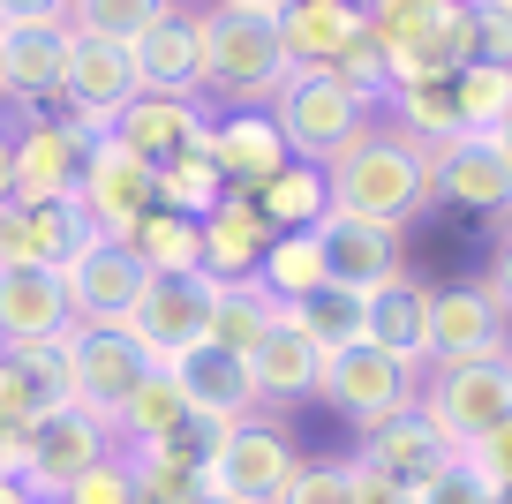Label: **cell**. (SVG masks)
<instances>
[{
    "label": "cell",
    "mask_w": 512,
    "mask_h": 504,
    "mask_svg": "<svg viewBox=\"0 0 512 504\" xmlns=\"http://www.w3.org/2000/svg\"><path fill=\"white\" fill-rule=\"evenodd\" d=\"M324 174H332V211H354V219H377V226L407 234V219L430 211V151L415 136H400L384 113L324 158Z\"/></svg>",
    "instance_id": "cell-1"
},
{
    "label": "cell",
    "mask_w": 512,
    "mask_h": 504,
    "mask_svg": "<svg viewBox=\"0 0 512 504\" xmlns=\"http://www.w3.org/2000/svg\"><path fill=\"white\" fill-rule=\"evenodd\" d=\"M196 31H204V98L219 113L226 106H272V98L287 91L294 61H287V38H279V16L204 0V8H196Z\"/></svg>",
    "instance_id": "cell-2"
},
{
    "label": "cell",
    "mask_w": 512,
    "mask_h": 504,
    "mask_svg": "<svg viewBox=\"0 0 512 504\" xmlns=\"http://www.w3.org/2000/svg\"><path fill=\"white\" fill-rule=\"evenodd\" d=\"M362 23L392 61V91L400 83H452L475 61V23L460 0H362Z\"/></svg>",
    "instance_id": "cell-3"
},
{
    "label": "cell",
    "mask_w": 512,
    "mask_h": 504,
    "mask_svg": "<svg viewBox=\"0 0 512 504\" xmlns=\"http://www.w3.org/2000/svg\"><path fill=\"white\" fill-rule=\"evenodd\" d=\"M384 113L377 91H362V83H347L339 68H294L287 91L272 98V121L287 128V151L294 158H332L339 143H354L369 121Z\"/></svg>",
    "instance_id": "cell-4"
},
{
    "label": "cell",
    "mask_w": 512,
    "mask_h": 504,
    "mask_svg": "<svg viewBox=\"0 0 512 504\" xmlns=\"http://www.w3.org/2000/svg\"><path fill=\"white\" fill-rule=\"evenodd\" d=\"M415 407L437 422V437H445L452 452H475L512 414V354L505 362H437V369H422Z\"/></svg>",
    "instance_id": "cell-5"
},
{
    "label": "cell",
    "mask_w": 512,
    "mask_h": 504,
    "mask_svg": "<svg viewBox=\"0 0 512 504\" xmlns=\"http://www.w3.org/2000/svg\"><path fill=\"white\" fill-rule=\"evenodd\" d=\"M324 407H339L354 429H377L392 422V414H407L422 399V369L392 362L384 347H369V339H354V347L324 354Z\"/></svg>",
    "instance_id": "cell-6"
},
{
    "label": "cell",
    "mask_w": 512,
    "mask_h": 504,
    "mask_svg": "<svg viewBox=\"0 0 512 504\" xmlns=\"http://www.w3.org/2000/svg\"><path fill=\"white\" fill-rule=\"evenodd\" d=\"M113 452H121V444H113V422H98L91 407L61 399V407H46L23 429V482H31L38 497H61L76 474H91L98 459H113Z\"/></svg>",
    "instance_id": "cell-7"
},
{
    "label": "cell",
    "mask_w": 512,
    "mask_h": 504,
    "mask_svg": "<svg viewBox=\"0 0 512 504\" xmlns=\"http://www.w3.org/2000/svg\"><path fill=\"white\" fill-rule=\"evenodd\" d=\"M294 467H302L294 437L272 422V414H249V422H234L219 437V452H211V497H226V504H279V489L294 482Z\"/></svg>",
    "instance_id": "cell-8"
},
{
    "label": "cell",
    "mask_w": 512,
    "mask_h": 504,
    "mask_svg": "<svg viewBox=\"0 0 512 504\" xmlns=\"http://www.w3.org/2000/svg\"><path fill=\"white\" fill-rule=\"evenodd\" d=\"M144 377H159V354L128 324H76V407L113 422L128 399L144 392Z\"/></svg>",
    "instance_id": "cell-9"
},
{
    "label": "cell",
    "mask_w": 512,
    "mask_h": 504,
    "mask_svg": "<svg viewBox=\"0 0 512 504\" xmlns=\"http://www.w3.org/2000/svg\"><path fill=\"white\" fill-rule=\"evenodd\" d=\"M211 301H219V279H211V271H159V279H144V294H136L128 331H136L166 369L174 354H189V347L211 339Z\"/></svg>",
    "instance_id": "cell-10"
},
{
    "label": "cell",
    "mask_w": 512,
    "mask_h": 504,
    "mask_svg": "<svg viewBox=\"0 0 512 504\" xmlns=\"http://www.w3.org/2000/svg\"><path fill=\"white\" fill-rule=\"evenodd\" d=\"M211 121H219V106L204 91H136L113 121V143H128L144 166H174L211 143Z\"/></svg>",
    "instance_id": "cell-11"
},
{
    "label": "cell",
    "mask_w": 512,
    "mask_h": 504,
    "mask_svg": "<svg viewBox=\"0 0 512 504\" xmlns=\"http://www.w3.org/2000/svg\"><path fill=\"white\" fill-rule=\"evenodd\" d=\"M512 354V316L482 279L430 286V369L437 362H505Z\"/></svg>",
    "instance_id": "cell-12"
},
{
    "label": "cell",
    "mask_w": 512,
    "mask_h": 504,
    "mask_svg": "<svg viewBox=\"0 0 512 504\" xmlns=\"http://www.w3.org/2000/svg\"><path fill=\"white\" fill-rule=\"evenodd\" d=\"M430 204L512 226V158L497 151V136H460L430 151Z\"/></svg>",
    "instance_id": "cell-13"
},
{
    "label": "cell",
    "mask_w": 512,
    "mask_h": 504,
    "mask_svg": "<svg viewBox=\"0 0 512 504\" xmlns=\"http://www.w3.org/2000/svg\"><path fill=\"white\" fill-rule=\"evenodd\" d=\"M144 279H151V271L136 264L113 234H91L61 264L68 316H76V324H128V316H136V294H144Z\"/></svg>",
    "instance_id": "cell-14"
},
{
    "label": "cell",
    "mask_w": 512,
    "mask_h": 504,
    "mask_svg": "<svg viewBox=\"0 0 512 504\" xmlns=\"http://www.w3.org/2000/svg\"><path fill=\"white\" fill-rule=\"evenodd\" d=\"M76 204L83 219L98 226V234L121 241L128 226L144 219L151 204H159V166H144V158L128 151V143H91V158H83V181H76Z\"/></svg>",
    "instance_id": "cell-15"
},
{
    "label": "cell",
    "mask_w": 512,
    "mask_h": 504,
    "mask_svg": "<svg viewBox=\"0 0 512 504\" xmlns=\"http://www.w3.org/2000/svg\"><path fill=\"white\" fill-rule=\"evenodd\" d=\"M83 158H91V143L61 113H23L16 121V196L23 204H76Z\"/></svg>",
    "instance_id": "cell-16"
},
{
    "label": "cell",
    "mask_w": 512,
    "mask_h": 504,
    "mask_svg": "<svg viewBox=\"0 0 512 504\" xmlns=\"http://www.w3.org/2000/svg\"><path fill=\"white\" fill-rule=\"evenodd\" d=\"M68 83V23H38V31H0V106L16 113H53Z\"/></svg>",
    "instance_id": "cell-17"
},
{
    "label": "cell",
    "mask_w": 512,
    "mask_h": 504,
    "mask_svg": "<svg viewBox=\"0 0 512 504\" xmlns=\"http://www.w3.org/2000/svg\"><path fill=\"white\" fill-rule=\"evenodd\" d=\"M324 234V264H332V286L347 294H377L407 271V234L400 226H377V219H354V211H332L317 226Z\"/></svg>",
    "instance_id": "cell-18"
},
{
    "label": "cell",
    "mask_w": 512,
    "mask_h": 504,
    "mask_svg": "<svg viewBox=\"0 0 512 504\" xmlns=\"http://www.w3.org/2000/svg\"><path fill=\"white\" fill-rule=\"evenodd\" d=\"M287 158L294 151H287V128L272 121V106H226L219 121H211V166L226 174V189L256 196Z\"/></svg>",
    "instance_id": "cell-19"
},
{
    "label": "cell",
    "mask_w": 512,
    "mask_h": 504,
    "mask_svg": "<svg viewBox=\"0 0 512 504\" xmlns=\"http://www.w3.org/2000/svg\"><path fill=\"white\" fill-rule=\"evenodd\" d=\"M98 226L83 219V204H0V264H38V271H61L68 256L91 241Z\"/></svg>",
    "instance_id": "cell-20"
},
{
    "label": "cell",
    "mask_w": 512,
    "mask_h": 504,
    "mask_svg": "<svg viewBox=\"0 0 512 504\" xmlns=\"http://www.w3.org/2000/svg\"><path fill=\"white\" fill-rule=\"evenodd\" d=\"M166 377H174L181 399H189L196 414H211V422H249V414H264V407H256V384H249V362H241V354H226L219 339L174 354V362H166Z\"/></svg>",
    "instance_id": "cell-21"
},
{
    "label": "cell",
    "mask_w": 512,
    "mask_h": 504,
    "mask_svg": "<svg viewBox=\"0 0 512 504\" xmlns=\"http://www.w3.org/2000/svg\"><path fill=\"white\" fill-rule=\"evenodd\" d=\"M241 362H249V384H256V407H264V414L324 392V347L309 339V331H294V324L264 331V339L241 354Z\"/></svg>",
    "instance_id": "cell-22"
},
{
    "label": "cell",
    "mask_w": 512,
    "mask_h": 504,
    "mask_svg": "<svg viewBox=\"0 0 512 504\" xmlns=\"http://www.w3.org/2000/svg\"><path fill=\"white\" fill-rule=\"evenodd\" d=\"M362 339L384 347L392 362H407V369H430V286L400 271L392 286L362 294Z\"/></svg>",
    "instance_id": "cell-23"
},
{
    "label": "cell",
    "mask_w": 512,
    "mask_h": 504,
    "mask_svg": "<svg viewBox=\"0 0 512 504\" xmlns=\"http://www.w3.org/2000/svg\"><path fill=\"white\" fill-rule=\"evenodd\" d=\"M362 467H377V474H392V482H407V489H422L445 459H460L445 437H437V422L422 407H407V414H392V422H377V429H362Z\"/></svg>",
    "instance_id": "cell-24"
},
{
    "label": "cell",
    "mask_w": 512,
    "mask_h": 504,
    "mask_svg": "<svg viewBox=\"0 0 512 504\" xmlns=\"http://www.w3.org/2000/svg\"><path fill=\"white\" fill-rule=\"evenodd\" d=\"M128 53H136L144 91H204V31H196V8H181V0Z\"/></svg>",
    "instance_id": "cell-25"
},
{
    "label": "cell",
    "mask_w": 512,
    "mask_h": 504,
    "mask_svg": "<svg viewBox=\"0 0 512 504\" xmlns=\"http://www.w3.org/2000/svg\"><path fill=\"white\" fill-rule=\"evenodd\" d=\"M68 294H61V271H38V264H0V347H23V339H53L68 331Z\"/></svg>",
    "instance_id": "cell-26"
},
{
    "label": "cell",
    "mask_w": 512,
    "mask_h": 504,
    "mask_svg": "<svg viewBox=\"0 0 512 504\" xmlns=\"http://www.w3.org/2000/svg\"><path fill=\"white\" fill-rule=\"evenodd\" d=\"M362 0H287L279 8V38H287L294 68H339V53L362 38Z\"/></svg>",
    "instance_id": "cell-27"
},
{
    "label": "cell",
    "mask_w": 512,
    "mask_h": 504,
    "mask_svg": "<svg viewBox=\"0 0 512 504\" xmlns=\"http://www.w3.org/2000/svg\"><path fill=\"white\" fill-rule=\"evenodd\" d=\"M196 234H204V271L211 279H256V264L272 249V219L241 189H226V204L211 211V219H196Z\"/></svg>",
    "instance_id": "cell-28"
},
{
    "label": "cell",
    "mask_w": 512,
    "mask_h": 504,
    "mask_svg": "<svg viewBox=\"0 0 512 504\" xmlns=\"http://www.w3.org/2000/svg\"><path fill=\"white\" fill-rule=\"evenodd\" d=\"M256 211L272 219V234H294V226H324L332 219V174L317 158H287L264 189H256Z\"/></svg>",
    "instance_id": "cell-29"
},
{
    "label": "cell",
    "mask_w": 512,
    "mask_h": 504,
    "mask_svg": "<svg viewBox=\"0 0 512 504\" xmlns=\"http://www.w3.org/2000/svg\"><path fill=\"white\" fill-rule=\"evenodd\" d=\"M287 324V301L272 294L264 279H219V301H211V339L226 354H249L264 331Z\"/></svg>",
    "instance_id": "cell-30"
},
{
    "label": "cell",
    "mask_w": 512,
    "mask_h": 504,
    "mask_svg": "<svg viewBox=\"0 0 512 504\" xmlns=\"http://www.w3.org/2000/svg\"><path fill=\"white\" fill-rule=\"evenodd\" d=\"M181 429H189V399H181V384L166 377V369H159V377H144V392L113 414V444H121V452L181 444Z\"/></svg>",
    "instance_id": "cell-31"
},
{
    "label": "cell",
    "mask_w": 512,
    "mask_h": 504,
    "mask_svg": "<svg viewBox=\"0 0 512 504\" xmlns=\"http://www.w3.org/2000/svg\"><path fill=\"white\" fill-rule=\"evenodd\" d=\"M384 121L400 128V136H415L422 151H445V143L467 136L452 83H400V91H384Z\"/></svg>",
    "instance_id": "cell-32"
},
{
    "label": "cell",
    "mask_w": 512,
    "mask_h": 504,
    "mask_svg": "<svg viewBox=\"0 0 512 504\" xmlns=\"http://www.w3.org/2000/svg\"><path fill=\"white\" fill-rule=\"evenodd\" d=\"M121 249L136 256V264L159 279V271H204V234H196V219H181V211L151 204L144 219L121 234Z\"/></svg>",
    "instance_id": "cell-33"
},
{
    "label": "cell",
    "mask_w": 512,
    "mask_h": 504,
    "mask_svg": "<svg viewBox=\"0 0 512 504\" xmlns=\"http://www.w3.org/2000/svg\"><path fill=\"white\" fill-rule=\"evenodd\" d=\"M256 279L272 286L279 301H309L317 286H332V264H324V234L317 226H294V234H272V249H264V264H256Z\"/></svg>",
    "instance_id": "cell-34"
},
{
    "label": "cell",
    "mask_w": 512,
    "mask_h": 504,
    "mask_svg": "<svg viewBox=\"0 0 512 504\" xmlns=\"http://www.w3.org/2000/svg\"><path fill=\"white\" fill-rule=\"evenodd\" d=\"M128 474H136V497L144 504H196V497H211V467L189 452V444L128 452Z\"/></svg>",
    "instance_id": "cell-35"
},
{
    "label": "cell",
    "mask_w": 512,
    "mask_h": 504,
    "mask_svg": "<svg viewBox=\"0 0 512 504\" xmlns=\"http://www.w3.org/2000/svg\"><path fill=\"white\" fill-rule=\"evenodd\" d=\"M8 362L31 377V392L46 399V407H61V399H76V324L53 331V339H23V347H0Z\"/></svg>",
    "instance_id": "cell-36"
},
{
    "label": "cell",
    "mask_w": 512,
    "mask_h": 504,
    "mask_svg": "<svg viewBox=\"0 0 512 504\" xmlns=\"http://www.w3.org/2000/svg\"><path fill=\"white\" fill-rule=\"evenodd\" d=\"M159 204L181 211V219H211V211L226 204V174L211 166V143L189 158H174V166H159Z\"/></svg>",
    "instance_id": "cell-37"
},
{
    "label": "cell",
    "mask_w": 512,
    "mask_h": 504,
    "mask_svg": "<svg viewBox=\"0 0 512 504\" xmlns=\"http://www.w3.org/2000/svg\"><path fill=\"white\" fill-rule=\"evenodd\" d=\"M174 0H68V31L106 38V46H136Z\"/></svg>",
    "instance_id": "cell-38"
},
{
    "label": "cell",
    "mask_w": 512,
    "mask_h": 504,
    "mask_svg": "<svg viewBox=\"0 0 512 504\" xmlns=\"http://www.w3.org/2000/svg\"><path fill=\"white\" fill-rule=\"evenodd\" d=\"M287 324L309 331L324 354H339V347L362 339V294H347V286H317L309 301H294V309H287Z\"/></svg>",
    "instance_id": "cell-39"
},
{
    "label": "cell",
    "mask_w": 512,
    "mask_h": 504,
    "mask_svg": "<svg viewBox=\"0 0 512 504\" xmlns=\"http://www.w3.org/2000/svg\"><path fill=\"white\" fill-rule=\"evenodd\" d=\"M452 98H460L467 136H497V121L512 113V68H497V61H467L460 76H452Z\"/></svg>",
    "instance_id": "cell-40"
},
{
    "label": "cell",
    "mask_w": 512,
    "mask_h": 504,
    "mask_svg": "<svg viewBox=\"0 0 512 504\" xmlns=\"http://www.w3.org/2000/svg\"><path fill=\"white\" fill-rule=\"evenodd\" d=\"M279 504H354V459H302Z\"/></svg>",
    "instance_id": "cell-41"
},
{
    "label": "cell",
    "mask_w": 512,
    "mask_h": 504,
    "mask_svg": "<svg viewBox=\"0 0 512 504\" xmlns=\"http://www.w3.org/2000/svg\"><path fill=\"white\" fill-rule=\"evenodd\" d=\"M53 504H144V497H136V474H128V452H113V459H98L91 474H76V482H68Z\"/></svg>",
    "instance_id": "cell-42"
},
{
    "label": "cell",
    "mask_w": 512,
    "mask_h": 504,
    "mask_svg": "<svg viewBox=\"0 0 512 504\" xmlns=\"http://www.w3.org/2000/svg\"><path fill=\"white\" fill-rule=\"evenodd\" d=\"M415 504H490V474L460 452V459H445V467L415 489Z\"/></svg>",
    "instance_id": "cell-43"
},
{
    "label": "cell",
    "mask_w": 512,
    "mask_h": 504,
    "mask_svg": "<svg viewBox=\"0 0 512 504\" xmlns=\"http://www.w3.org/2000/svg\"><path fill=\"white\" fill-rule=\"evenodd\" d=\"M467 23H475V61L512 68V0H475Z\"/></svg>",
    "instance_id": "cell-44"
},
{
    "label": "cell",
    "mask_w": 512,
    "mask_h": 504,
    "mask_svg": "<svg viewBox=\"0 0 512 504\" xmlns=\"http://www.w3.org/2000/svg\"><path fill=\"white\" fill-rule=\"evenodd\" d=\"M38 414H46V399L31 392V377H23L8 354H0V429H31Z\"/></svg>",
    "instance_id": "cell-45"
},
{
    "label": "cell",
    "mask_w": 512,
    "mask_h": 504,
    "mask_svg": "<svg viewBox=\"0 0 512 504\" xmlns=\"http://www.w3.org/2000/svg\"><path fill=\"white\" fill-rule=\"evenodd\" d=\"M38 23H68V0H0V31H38Z\"/></svg>",
    "instance_id": "cell-46"
},
{
    "label": "cell",
    "mask_w": 512,
    "mask_h": 504,
    "mask_svg": "<svg viewBox=\"0 0 512 504\" xmlns=\"http://www.w3.org/2000/svg\"><path fill=\"white\" fill-rule=\"evenodd\" d=\"M467 459H475L490 482H512V414H505V422H497V429H490V437H482Z\"/></svg>",
    "instance_id": "cell-47"
},
{
    "label": "cell",
    "mask_w": 512,
    "mask_h": 504,
    "mask_svg": "<svg viewBox=\"0 0 512 504\" xmlns=\"http://www.w3.org/2000/svg\"><path fill=\"white\" fill-rule=\"evenodd\" d=\"M354 504H415V489H407V482H392V474H377V467H362V459H354Z\"/></svg>",
    "instance_id": "cell-48"
},
{
    "label": "cell",
    "mask_w": 512,
    "mask_h": 504,
    "mask_svg": "<svg viewBox=\"0 0 512 504\" xmlns=\"http://www.w3.org/2000/svg\"><path fill=\"white\" fill-rule=\"evenodd\" d=\"M482 286H490L497 309L512 316V226H497V249H490V271H482Z\"/></svg>",
    "instance_id": "cell-49"
},
{
    "label": "cell",
    "mask_w": 512,
    "mask_h": 504,
    "mask_svg": "<svg viewBox=\"0 0 512 504\" xmlns=\"http://www.w3.org/2000/svg\"><path fill=\"white\" fill-rule=\"evenodd\" d=\"M0 204H16V128H0Z\"/></svg>",
    "instance_id": "cell-50"
},
{
    "label": "cell",
    "mask_w": 512,
    "mask_h": 504,
    "mask_svg": "<svg viewBox=\"0 0 512 504\" xmlns=\"http://www.w3.org/2000/svg\"><path fill=\"white\" fill-rule=\"evenodd\" d=\"M23 474V429H0V482Z\"/></svg>",
    "instance_id": "cell-51"
},
{
    "label": "cell",
    "mask_w": 512,
    "mask_h": 504,
    "mask_svg": "<svg viewBox=\"0 0 512 504\" xmlns=\"http://www.w3.org/2000/svg\"><path fill=\"white\" fill-rule=\"evenodd\" d=\"M219 8H264V16H279L287 0H219Z\"/></svg>",
    "instance_id": "cell-52"
},
{
    "label": "cell",
    "mask_w": 512,
    "mask_h": 504,
    "mask_svg": "<svg viewBox=\"0 0 512 504\" xmlns=\"http://www.w3.org/2000/svg\"><path fill=\"white\" fill-rule=\"evenodd\" d=\"M497 151L512 158V113H505V121H497Z\"/></svg>",
    "instance_id": "cell-53"
},
{
    "label": "cell",
    "mask_w": 512,
    "mask_h": 504,
    "mask_svg": "<svg viewBox=\"0 0 512 504\" xmlns=\"http://www.w3.org/2000/svg\"><path fill=\"white\" fill-rule=\"evenodd\" d=\"M490 504H512V482H490Z\"/></svg>",
    "instance_id": "cell-54"
},
{
    "label": "cell",
    "mask_w": 512,
    "mask_h": 504,
    "mask_svg": "<svg viewBox=\"0 0 512 504\" xmlns=\"http://www.w3.org/2000/svg\"><path fill=\"white\" fill-rule=\"evenodd\" d=\"M196 504H226V497H196Z\"/></svg>",
    "instance_id": "cell-55"
},
{
    "label": "cell",
    "mask_w": 512,
    "mask_h": 504,
    "mask_svg": "<svg viewBox=\"0 0 512 504\" xmlns=\"http://www.w3.org/2000/svg\"><path fill=\"white\" fill-rule=\"evenodd\" d=\"M460 8H475V0H460Z\"/></svg>",
    "instance_id": "cell-56"
}]
</instances>
